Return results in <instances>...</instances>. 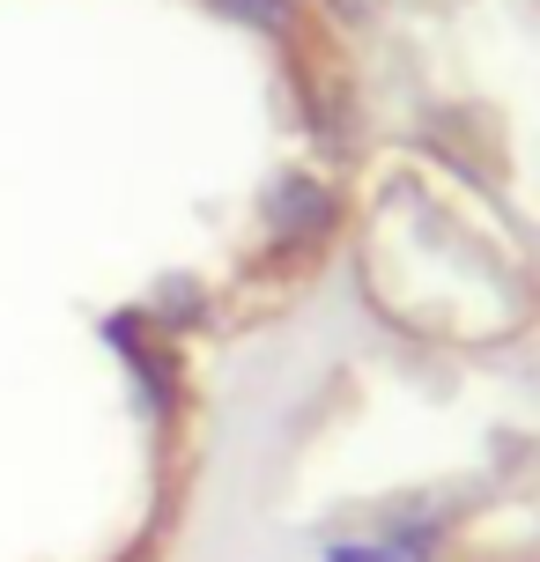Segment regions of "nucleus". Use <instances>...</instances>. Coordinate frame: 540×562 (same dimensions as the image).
<instances>
[{
	"label": "nucleus",
	"instance_id": "obj_2",
	"mask_svg": "<svg viewBox=\"0 0 540 562\" xmlns=\"http://www.w3.org/2000/svg\"><path fill=\"white\" fill-rule=\"evenodd\" d=\"M142 311L156 318V326H193V318H200V281L193 274H164Z\"/></svg>",
	"mask_w": 540,
	"mask_h": 562
},
{
	"label": "nucleus",
	"instance_id": "obj_1",
	"mask_svg": "<svg viewBox=\"0 0 540 562\" xmlns=\"http://www.w3.org/2000/svg\"><path fill=\"white\" fill-rule=\"evenodd\" d=\"M259 223L274 229L282 245H296V237L334 223V193L318 178H274V193H259Z\"/></svg>",
	"mask_w": 540,
	"mask_h": 562
},
{
	"label": "nucleus",
	"instance_id": "obj_3",
	"mask_svg": "<svg viewBox=\"0 0 540 562\" xmlns=\"http://www.w3.org/2000/svg\"><path fill=\"white\" fill-rule=\"evenodd\" d=\"M223 15H237V23H252V30H289L296 23V0H215Z\"/></svg>",
	"mask_w": 540,
	"mask_h": 562
}]
</instances>
